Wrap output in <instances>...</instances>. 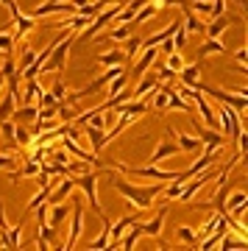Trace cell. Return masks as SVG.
Listing matches in <instances>:
<instances>
[{
    "mask_svg": "<svg viewBox=\"0 0 248 251\" xmlns=\"http://www.w3.org/2000/svg\"><path fill=\"white\" fill-rule=\"evenodd\" d=\"M50 92H53L56 100H64V98H67V87L62 84V78H56V84L50 87Z\"/></svg>",
    "mask_w": 248,
    "mask_h": 251,
    "instance_id": "obj_38",
    "label": "cell"
},
{
    "mask_svg": "<svg viewBox=\"0 0 248 251\" xmlns=\"http://www.w3.org/2000/svg\"><path fill=\"white\" fill-rule=\"evenodd\" d=\"M3 87H6V75H3V73H0V90H3Z\"/></svg>",
    "mask_w": 248,
    "mask_h": 251,
    "instance_id": "obj_44",
    "label": "cell"
},
{
    "mask_svg": "<svg viewBox=\"0 0 248 251\" xmlns=\"http://www.w3.org/2000/svg\"><path fill=\"white\" fill-rule=\"evenodd\" d=\"M0 73H3L6 78H9V75H14V73H17V64H14V59H11V56H6V59H3V67H0Z\"/></svg>",
    "mask_w": 248,
    "mask_h": 251,
    "instance_id": "obj_39",
    "label": "cell"
},
{
    "mask_svg": "<svg viewBox=\"0 0 248 251\" xmlns=\"http://www.w3.org/2000/svg\"><path fill=\"white\" fill-rule=\"evenodd\" d=\"M125 50H106V53H98V64H103V67H117V64H125Z\"/></svg>",
    "mask_w": 248,
    "mask_h": 251,
    "instance_id": "obj_19",
    "label": "cell"
},
{
    "mask_svg": "<svg viewBox=\"0 0 248 251\" xmlns=\"http://www.w3.org/2000/svg\"><path fill=\"white\" fill-rule=\"evenodd\" d=\"M190 11L198 14V17H209L212 20V0H193V3H190Z\"/></svg>",
    "mask_w": 248,
    "mask_h": 251,
    "instance_id": "obj_27",
    "label": "cell"
},
{
    "mask_svg": "<svg viewBox=\"0 0 248 251\" xmlns=\"http://www.w3.org/2000/svg\"><path fill=\"white\" fill-rule=\"evenodd\" d=\"M195 90L204 92V98H215V100H221L223 106H231L234 112H240V115L248 109L246 92H226V90H221V87H206V84H198Z\"/></svg>",
    "mask_w": 248,
    "mask_h": 251,
    "instance_id": "obj_4",
    "label": "cell"
},
{
    "mask_svg": "<svg viewBox=\"0 0 248 251\" xmlns=\"http://www.w3.org/2000/svg\"><path fill=\"white\" fill-rule=\"evenodd\" d=\"M212 53H229V50H226V45L221 39H206L204 45L198 48V62H204L206 56H212Z\"/></svg>",
    "mask_w": 248,
    "mask_h": 251,
    "instance_id": "obj_20",
    "label": "cell"
},
{
    "mask_svg": "<svg viewBox=\"0 0 248 251\" xmlns=\"http://www.w3.org/2000/svg\"><path fill=\"white\" fill-rule=\"evenodd\" d=\"M0 3H3V6H6V9H9L11 3H14V0H0Z\"/></svg>",
    "mask_w": 248,
    "mask_h": 251,
    "instance_id": "obj_45",
    "label": "cell"
},
{
    "mask_svg": "<svg viewBox=\"0 0 248 251\" xmlns=\"http://www.w3.org/2000/svg\"><path fill=\"white\" fill-rule=\"evenodd\" d=\"M50 14H75V6L73 3H39L31 17L45 20V17H50Z\"/></svg>",
    "mask_w": 248,
    "mask_h": 251,
    "instance_id": "obj_8",
    "label": "cell"
},
{
    "mask_svg": "<svg viewBox=\"0 0 248 251\" xmlns=\"http://www.w3.org/2000/svg\"><path fill=\"white\" fill-rule=\"evenodd\" d=\"M128 36H131V25H117V28L109 31V39H112V42H125Z\"/></svg>",
    "mask_w": 248,
    "mask_h": 251,
    "instance_id": "obj_33",
    "label": "cell"
},
{
    "mask_svg": "<svg viewBox=\"0 0 248 251\" xmlns=\"http://www.w3.org/2000/svg\"><path fill=\"white\" fill-rule=\"evenodd\" d=\"M11 120H14V123H28V120H36V106H31V103H20V106H14Z\"/></svg>",
    "mask_w": 248,
    "mask_h": 251,
    "instance_id": "obj_21",
    "label": "cell"
},
{
    "mask_svg": "<svg viewBox=\"0 0 248 251\" xmlns=\"http://www.w3.org/2000/svg\"><path fill=\"white\" fill-rule=\"evenodd\" d=\"M109 179H112V187H115L117 193H120V196L134 206V209H151L153 201H156V196H159L162 187H165V181H153V184L140 187V184L125 181L123 176H117V173H109Z\"/></svg>",
    "mask_w": 248,
    "mask_h": 251,
    "instance_id": "obj_1",
    "label": "cell"
},
{
    "mask_svg": "<svg viewBox=\"0 0 248 251\" xmlns=\"http://www.w3.org/2000/svg\"><path fill=\"white\" fill-rule=\"evenodd\" d=\"M125 84H128V73H120V75H115V78L109 81L106 84V92H109V98H112V95H117V92H123L125 90Z\"/></svg>",
    "mask_w": 248,
    "mask_h": 251,
    "instance_id": "obj_26",
    "label": "cell"
},
{
    "mask_svg": "<svg viewBox=\"0 0 248 251\" xmlns=\"http://www.w3.org/2000/svg\"><path fill=\"white\" fill-rule=\"evenodd\" d=\"M159 9H162V3H159V0H151L148 6H142V9L137 11V14H134V20H131V23H145V20H151L153 14L159 11Z\"/></svg>",
    "mask_w": 248,
    "mask_h": 251,
    "instance_id": "obj_25",
    "label": "cell"
},
{
    "mask_svg": "<svg viewBox=\"0 0 248 251\" xmlns=\"http://www.w3.org/2000/svg\"><path fill=\"white\" fill-rule=\"evenodd\" d=\"M204 20L198 17V14H193V11H190V6H187L184 9V20H181V28H184L187 34H204Z\"/></svg>",
    "mask_w": 248,
    "mask_h": 251,
    "instance_id": "obj_17",
    "label": "cell"
},
{
    "mask_svg": "<svg viewBox=\"0 0 248 251\" xmlns=\"http://www.w3.org/2000/svg\"><path fill=\"white\" fill-rule=\"evenodd\" d=\"M168 134L170 137H176V145H178V151H187V153H198L204 145H201V140L195 134H178V131H173L168 126Z\"/></svg>",
    "mask_w": 248,
    "mask_h": 251,
    "instance_id": "obj_12",
    "label": "cell"
},
{
    "mask_svg": "<svg viewBox=\"0 0 248 251\" xmlns=\"http://www.w3.org/2000/svg\"><path fill=\"white\" fill-rule=\"evenodd\" d=\"M115 171L128 173V176H140V179H153V181H184V173H181V171H159L156 165L131 168V165H123V162H117ZM184 184H187V181H184Z\"/></svg>",
    "mask_w": 248,
    "mask_h": 251,
    "instance_id": "obj_2",
    "label": "cell"
},
{
    "mask_svg": "<svg viewBox=\"0 0 248 251\" xmlns=\"http://www.w3.org/2000/svg\"><path fill=\"white\" fill-rule=\"evenodd\" d=\"M153 109H156V112H165V109H168V92H165V90H156V98H153Z\"/></svg>",
    "mask_w": 248,
    "mask_h": 251,
    "instance_id": "obj_35",
    "label": "cell"
},
{
    "mask_svg": "<svg viewBox=\"0 0 248 251\" xmlns=\"http://www.w3.org/2000/svg\"><path fill=\"white\" fill-rule=\"evenodd\" d=\"M176 153H178V145L173 143V140H159V143H156V148H153V153L148 156V165H159L162 159L176 156Z\"/></svg>",
    "mask_w": 248,
    "mask_h": 251,
    "instance_id": "obj_11",
    "label": "cell"
},
{
    "mask_svg": "<svg viewBox=\"0 0 248 251\" xmlns=\"http://www.w3.org/2000/svg\"><path fill=\"white\" fill-rule=\"evenodd\" d=\"M67 215H70V209L64 204H48V224L53 226V229H59L67 221Z\"/></svg>",
    "mask_w": 248,
    "mask_h": 251,
    "instance_id": "obj_18",
    "label": "cell"
},
{
    "mask_svg": "<svg viewBox=\"0 0 248 251\" xmlns=\"http://www.w3.org/2000/svg\"><path fill=\"white\" fill-rule=\"evenodd\" d=\"M42 84H39V78H31L25 81V92H23V103H34L39 95H42Z\"/></svg>",
    "mask_w": 248,
    "mask_h": 251,
    "instance_id": "obj_23",
    "label": "cell"
},
{
    "mask_svg": "<svg viewBox=\"0 0 248 251\" xmlns=\"http://www.w3.org/2000/svg\"><path fill=\"white\" fill-rule=\"evenodd\" d=\"M176 237L181 243H187V246H193V249H195V243H198V232H195V229H187V226H181V229H178Z\"/></svg>",
    "mask_w": 248,
    "mask_h": 251,
    "instance_id": "obj_32",
    "label": "cell"
},
{
    "mask_svg": "<svg viewBox=\"0 0 248 251\" xmlns=\"http://www.w3.org/2000/svg\"><path fill=\"white\" fill-rule=\"evenodd\" d=\"M14 106H17V100L6 92V95H3V100H0V123H3V120H9L11 112H14Z\"/></svg>",
    "mask_w": 248,
    "mask_h": 251,
    "instance_id": "obj_30",
    "label": "cell"
},
{
    "mask_svg": "<svg viewBox=\"0 0 248 251\" xmlns=\"http://www.w3.org/2000/svg\"><path fill=\"white\" fill-rule=\"evenodd\" d=\"M246 56H248V50H246V48H240L237 53H234V59H237V64H240V67H246Z\"/></svg>",
    "mask_w": 248,
    "mask_h": 251,
    "instance_id": "obj_42",
    "label": "cell"
},
{
    "mask_svg": "<svg viewBox=\"0 0 248 251\" xmlns=\"http://www.w3.org/2000/svg\"><path fill=\"white\" fill-rule=\"evenodd\" d=\"M3 243H6V249H23V221L14 224V229L6 234V240Z\"/></svg>",
    "mask_w": 248,
    "mask_h": 251,
    "instance_id": "obj_24",
    "label": "cell"
},
{
    "mask_svg": "<svg viewBox=\"0 0 248 251\" xmlns=\"http://www.w3.org/2000/svg\"><path fill=\"white\" fill-rule=\"evenodd\" d=\"M229 25H231V17L229 14H221V17H212L209 23L204 25V34H206V39H221V34L223 31H229Z\"/></svg>",
    "mask_w": 248,
    "mask_h": 251,
    "instance_id": "obj_13",
    "label": "cell"
},
{
    "mask_svg": "<svg viewBox=\"0 0 248 251\" xmlns=\"http://www.w3.org/2000/svg\"><path fill=\"white\" fill-rule=\"evenodd\" d=\"M198 140H201V145H226V134H221V131H215V128H206V126H198Z\"/></svg>",
    "mask_w": 248,
    "mask_h": 251,
    "instance_id": "obj_16",
    "label": "cell"
},
{
    "mask_svg": "<svg viewBox=\"0 0 248 251\" xmlns=\"http://www.w3.org/2000/svg\"><path fill=\"white\" fill-rule=\"evenodd\" d=\"M73 190H75L73 179H70V176H64V179H62V181H59V184L53 187V193L48 196V204H62V201H64L67 196H70Z\"/></svg>",
    "mask_w": 248,
    "mask_h": 251,
    "instance_id": "obj_15",
    "label": "cell"
},
{
    "mask_svg": "<svg viewBox=\"0 0 248 251\" xmlns=\"http://www.w3.org/2000/svg\"><path fill=\"white\" fill-rule=\"evenodd\" d=\"M11 50H14V28L11 31H0V53L11 56Z\"/></svg>",
    "mask_w": 248,
    "mask_h": 251,
    "instance_id": "obj_29",
    "label": "cell"
},
{
    "mask_svg": "<svg viewBox=\"0 0 248 251\" xmlns=\"http://www.w3.org/2000/svg\"><path fill=\"white\" fill-rule=\"evenodd\" d=\"M100 173H109V171H100ZM100 173H81V176H75V179H73V184H75V187L84 190V196H87L89 206L95 209L98 218L103 215V209H100V204H98V179H100Z\"/></svg>",
    "mask_w": 248,
    "mask_h": 251,
    "instance_id": "obj_5",
    "label": "cell"
},
{
    "mask_svg": "<svg viewBox=\"0 0 248 251\" xmlns=\"http://www.w3.org/2000/svg\"><path fill=\"white\" fill-rule=\"evenodd\" d=\"M62 145H64V151L70 153V156H75L78 162H89V165H95V168H103V165H100V159H98V156H92L89 151H84V148H78V143H75L73 137L64 134L62 137Z\"/></svg>",
    "mask_w": 248,
    "mask_h": 251,
    "instance_id": "obj_10",
    "label": "cell"
},
{
    "mask_svg": "<svg viewBox=\"0 0 248 251\" xmlns=\"http://www.w3.org/2000/svg\"><path fill=\"white\" fill-rule=\"evenodd\" d=\"M81 232H84V204H81V201H75V204H73V212H70V234H67L64 249H75V243H78Z\"/></svg>",
    "mask_w": 248,
    "mask_h": 251,
    "instance_id": "obj_6",
    "label": "cell"
},
{
    "mask_svg": "<svg viewBox=\"0 0 248 251\" xmlns=\"http://www.w3.org/2000/svg\"><path fill=\"white\" fill-rule=\"evenodd\" d=\"M14 168H17V156L0 153V171H14Z\"/></svg>",
    "mask_w": 248,
    "mask_h": 251,
    "instance_id": "obj_37",
    "label": "cell"
},
{
    "mask_svg": "<svg viewBox=\"0 0 248 251\" xmlns=\"http://www.w3.org/2000/svg\"><path fill=\"white\" fill-rule=\"evenodd\" d=\"M165 67H170L173 73H178L181 67H184V56L178 53V50H173V53L165 56Z\"/></svg>",
    "mask_w": 248,
    "mask_h": 251,
    "instance_id": "obj_31",
    "label": "cell"
},
{
    "mask_svg": "<svg viewBox=\"0 0 248 251\" xmlns=\"http://www.w3.org/2000/svg\"><path fill=\"white\" fill-rule=\"evenodd\" d=\"M70 3H73V6H75V11H78L81 6H87V3H92V0H70Z\"/></svg>",
    "mask_w": 248,
    "mask_h": 251,
    "instance_id": "obj_43",
    "label": "cell"
},
{
    "mask_svg": "<svg viewBox=\"0 0 248 251\" xmlns=\"http://www.w3.org/2000/svg\"><path fill=\"white\" fill-rule=\"evenodd\" d=\"M14 140H17L20 148H31V128H25L23 123L14 126Z\"/></svg>",
    "mask_w": 248,
    "mask_h": 251,
    "instance_id": "obj_28",
    "label": "cell"
},
{
    "mask_svg": "<svg viewBox=\"0 0 248 251\" xmlns=\"http://www.w3.org/2000/svg\"><path fill=\"white\" fill-rule=\"evenodd\" d=\"M201 67H204V62H195V64H190V67H181V70L176 73L178 78H181V84H184V87H198V84H201Z\"/></svg>",
    "mask_w": 248,
    "mask_h": 251,
    "instance_id": "obj_14",
    "label": "cell"
},
{
    "mask_svg": "<svg viewBox=\"0 0 248 251\" xmlns=\"http://www.w3.org/2000/svg\"><path fill=\"white\" fill-rule=\"evenodd\" d=\"M170 39H173V48L178 50V48H184V45H187V31H184L181 25H178V28H176V34L170 36Z\"/></svg>",
    "mask_w": 248,
    "mask_h": 251,
    "instance_id": "obj_36",
    "label": "cell"
},
{
    "mask_svg": "<svg viewBox=\"0 0 248 251\" xmlns=\"http://www.w3.org/2000/svg\"><path fill=\"white\" fill-rule=\"evenodd\" d=\"M165 221H168V206H162L153 221H148V224H134L131 229L140 234V237H159L162 229H165Z\"/></svg>",
    "mask_w": 248,
    "mask_h": 251,
    "instance_id": "obj_7",
    "label": "cell"
},
{
    "mask_svg": "<svg viewBox=\"0 0 248 251\" xmlns=\"http://www.w3.org/2000/svg\"><path fill=\"white\" fill-rule=\"evenodd\" d=\"M156 59H159V50H156V48H142L140 59H137V64H134V70H131V75H134V78L145 75V73L156 64Z\"/></svg>",
    "mask_w": 248,
    "mask_h": 251,
    "instance_id": "obj_9",
    "label": "cell"
},
{
    "mask_svg": "<svg viewBox=\"0 0 248 251\" xmlns=\"http://www.w3.org/2000/svg\"><path fill=\"white\" fill-rule=\"evenodd\" d=\"M75 31H70V34L64 36L62 42H56L53 50H50V56H48V62L39 67V73H62L64 70V64H67V53H70V48L73 42H75Z\"/></svg>",
    "mask_w": 248,
    "mask_h": 251,
    "instance_id": "obj_3",
    "label": "cell"
},
{
    "mask_svg": "<svg viewBox=\"0 0 248 251\" xmlns=\"http://www.w3.org/2000/svg\"><path fill=\"white\" fill-rule=\"evenodd\" d=\"M48 3H64V0H48Z\"/></svg>",
    "mask_w": 248,
    "mask_h": 251,
    "instance_id": "obj_46",
    "label": "cell"
},
{
    "mask_svg": "<svg viewBox=\"0 0 248 251\" xmlns=\"http://www.w3.org/2000/svg\"><path fill=\"white\" fill-rule=\"evenodd\" d=\"M173 78H176V73L170 70V67H159V84H170Z\"/></svg>",
    "mask_w": 248,
    "mask_h": 251,
    "instance_id": "obj_41",
    "label": "cell"
},
{
    "mask_svg": "<svg viewBox=\"0 0 248 251\" xmlns=\"http://www.w3.org/2000/svg\"><path fill=\"white\" fill-rule=\"evenodd\" d=\"M89 126H95V128H100V131H103V128H106V115H103V112H95V115L89 117L87 120Z\"/></svg>",
    "mask_w": 248,
    "mask_h": 251,
    "instance_id": "obj_40",
    "label": "cell"
},
{
    "mask_svg": "<svg viewBox=\"0 0 248 251\" xmlns=\"http://www.w3.org/2000/svg\"><path fill=\"white\" fill-rule=\"evenodd\" d=\"M142 50V39L140 36H128L125 39V56H134V53H140Z\"/></svg>",
    "mask_w": 248,
    "mask_h": 251,
    "instance_id": "obj_34",
    "label": "cell"
},
{
    "mask_svg": "<svg viewBox=\"0 0 248 251\" xmlns=\"http://www.w3.org/2000/svg\"><path fill=\"white\" fill-rule=\"evenodd\" d=\"M84 126H87V137H89V145H92V151L100 153V151H103V145H106V134H103L100 128H95V126H89V123H84Z\"/></svg>",
    "mask_w": 248,
    "mask_h": 251,
    "instance_id": "obj_22",
    "label": "cell"
}]
</instances>
